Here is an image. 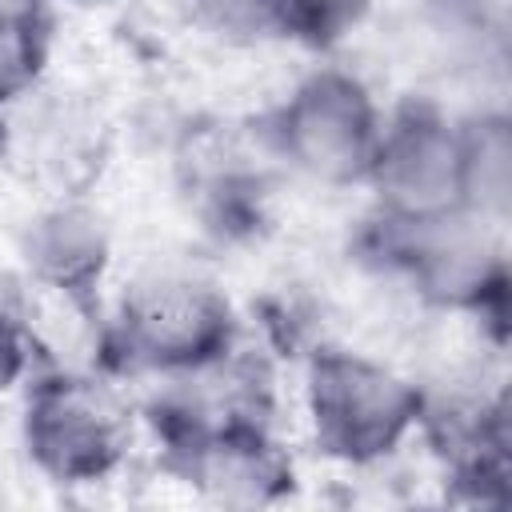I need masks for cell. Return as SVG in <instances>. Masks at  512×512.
Here are the masks:
<instances>
[{
	"mask_svg": "<svg viewBox=\"0 0 512 512\" xmlns=\"http://www.w3.org/2000/svg\"><path fill=\"white\" fill-rule=\"evenodd\" d=\"M308 408L324 452L364 464L396 448L420 412V396L364 356L324 352L308 376Z\"/></svg>",
	"mask_w": 512,
	"mask_h": 512,
	"instance_id": "1",
	"label": "cell"
},
{
	"mask_svg": "<svg viewBox=\"0 0 512 512\" xmlns=\"http://www.w3.org/2000/svg\"><path fill=\"white\" fill-rule=\"evenodd\" d=\"M368 180L392 224H424L468 208L464 192V132H452L436 112L408 108L380 128Z\"/></svg>",
	"mask_w": 512,
	"mask_h": 512,
	"instance_id": "2",
	"label": "cell"
},
{
	"mask_svg": "<svg viewBox=\"0 0 512 512\" xmlns=\"http://www.w3.org/2000/svg\"><path fill=\"white\" fill-rule=\"evenodd\" d=\"M232 336L228 304L192 276H148L120 308L124 352L156 372H196L224 360Z\"/></svg>",
	"mask_w": 512,
	"mask_h": 512,
	"instance_id": "3",
	"label": "cell"
},
{
	"mask_svg": "<svg viewBox=\"0 0 512 512\" xmlns=\"http://www.w3.org/2000/svg\"><path fill=\"white\" fill-rule=\"evenodd\" d=\"M276 132L284 156L296 168L316 180L340 184L368 176L380 140V116L360 80L344 72H320L292 92L276 120Z\"/></svg>",
	"mask_w": 512,
	"mask_h": 512,
	"instance_id": "4",
	"label": "cell"
},
{
	"mask_svg": "<svg viewBox=\"0 0 512 512\" xmlns=\"http://www.w3.org/2000/svg\"><path fill=\"white\" fill-rule=\"evenodd\" d=\"M28 448L60 480L104 476L124 448V412L84 376H52L28 404Z\"/></svg>",
	"mask_w": 512,
	"mask_h": 512,
	"instance_id": "5",
	"label": "cell"
},
{
	"mask_svg": "<svg viewBox=\"0 0 512 512\" xmlns=\"http://www.w3.org/2000/svg\"><path fill=\"white\" fill-rule=\"evenodd\" d=\"M24 252L36 276L60 292H84L108 260L100 224L80 208H56L40 216L36 228L28 232Z\"/></svg>",
	"mask_w": 512,
	"mask_h": 512,
	"instance_id": "6",
	"label": "cell"
},
{
	"mask_svg": "<svg viewBox=\"0 0 512 512\" xmlns=\"http://www.w3.org/2000/svg\"><path fill=\"white\" fill-rule=\"evenodd\" d=\"M192 4L204 28L236 44H260L268 36L288 32L280 0H192Z\"/></svg>",
	"mask_w": 512,
	"mask_h": 512,
	"instance_id": "7",
	"label": "cell"
},
{
	"mask_svg": "<svg viewBox=\"0 0 512 512\" xmlns=\"http://www.w3.org/2000/svg\"><path fill=\"white\" fill-rule=\"evenodd\" d=\"M280 4H284V28L292 36L336 40L368 12L372 0H280Z\"/></svg>",
	"mask_w": 512,
	"mask_h": 512,
	"instance_id": "8",
	"label": "cell"
},
{
	"mask_svg": "<svg viewBox=\"0 0 512 512\" xmlns=\"http://www.w3.org/2000/svg\"><path fill=\"white\" fill-rule=\"evenodd\" d=\"M40 68V40L36 24L0 20V104L24 96Z\"/></svg>",
	"mask_w": 512,
	"mask_h": 512,
	"instance_id": "9",
	"label": "cell"
},
{
	"mask_svg": "<svg viewBox=\"0 0 512 512\" xmlns=\"http://www.w3.org/2000/svg\"><path fill=\"white\" fill-rule=\"evenodd\" d=\"M24 308H20V292L8 276H0V380H8L20 368V352H24Z\"/></svg>",
	"mask_w": 512,
	"mask_h": 512,
	"instance_id": "10",
	"label": "cell"
},
{
	"mask_svg": "<svg viewBox=\"0 0 512 512\" xmlns=\"http://www.w3.org/2000/svg\"><path fill=\"white\" fill-rule=\"evenodd\" d=\"M44 12V0H0V20L12 24H36Z\"/></svg>",
	"mask_w": 512,
	"mask_h": 512,
	"instance_id": "11",
	"label": "cell"
}]
</instances>
